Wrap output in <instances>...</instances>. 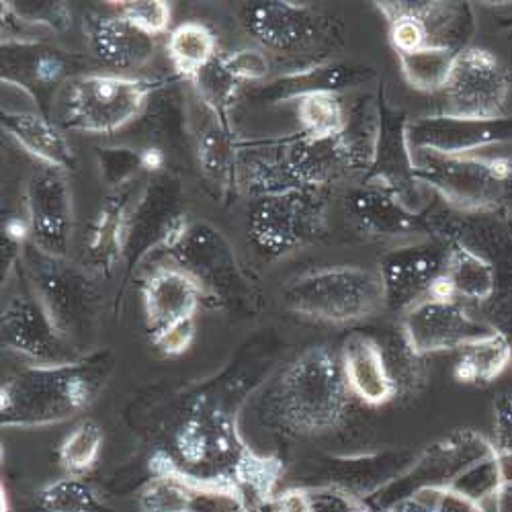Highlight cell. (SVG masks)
<instances>
[{
    "instance_id": "cell-5",
    "label": "cell",
    "mask_w": 512,
    "mask_h": 512,
    "mask_svg": "<svg viewBox=\"0 0 512 512\" xmlns=\"http://www.w3.org/2000/svg\"><path fill=\"white\" fill-rule=\"evenodd\" d=\"M152 84L119 74H87L70 80L62 93V119L84 134H115L144 109Z\"/></svg>"
},
{
    "instance_id": "cell-38",
    "label": "cell",
    "mask_w": 512,
    "mask_h": 512,
    "mask_svg": "<svg viewBox=\"0 0 512 512\" xmlns=\"http://www.w3.org/2000/svg\"><path fill=\"white\" fill-rule=\"evenodd\" d=\"M275 512H314L312 496L306 490H287L275 500Z\"/></svg>"
},
{
    "instance_id": "cell-3",
    "label": "cell",
    "mask_w": 512,
    "mask_h": 512,
    "mask_svg": "<svg viewBox=\"0 0 512 512\" xmlns=\"http://www.w3.org/2000/svg\"><path fill=\"white\" fill-rule=\"evenodd\" d=\"M283 304L289 312L326 324H351L386 306L377 271L353 265L322 267L287 283Z\"/></svg>"
},
{
    "instance_id": "cell-13",
    "label": "cell",
    "mask_w": 512,
    "mask_h": 512,
    "mask_svg": "<svg viewBox=\"0 0 512 512\" xmlns=\"http://www.w3.org/2000/svg\"><path fill=\"white\" fill-rule=\"evenodd\" d=\"M244 23L271 50L300 54L322 39V19L302 5L254 3L244 9Z\"/></svg>"
},
{
    "instance_id": "cell-28",
    "label": "cell",
    "mask_w": 512,
    "mask_h": 512,
    "mask_svg": "<svg viewBox=\"0 0 512 512\" xmlns=\"http://www.w3.org/2000/svg\"><path fill=\"white\" fill-rule=\"evenodd\" d=\"M281 476V461L273 457L254 455L252 451H244L236 465V478L240 486L250 492L252 500L265 502L273 488L277 486Z\"/></svg>"
},
{
    "instance_id": "cell-11",
    "label": "cell",
    "mask_w": 512,
    "mask_h": 512,
    "mask_svg": "<svg viewBox=\"0 0 512 512\" xmlns=\"http://www.w3.org/2000/svg\"><path fill=\"white\" fill-rule=\"evenodd\" d=\"M445 261L447 248L431 242H414L383 254L377 273L386 291V306L408 312L429 297L445 271Z\"/></svg>"
},
{
    "instance_id": "cell-10",
    "label": "cell",
    "mask_w": 512,
    "mask_h": 512,
    "mask_svg": "<svg viewBox=\"0 0 512 512\" xmlns=\"http://www.w3.org/2000/svg\"><path fill=\"white\" fill-rule=\"evenodd\" d=\"M488 330L459 300H439L431 295L414 304L402 320V334L418 357L461 351Z\"/></svg>"
},
{
    "instance_id": "cell-20",
    "label": "cell",
    "mask_w": 512,
    "mask_h": 512,
    "mask_svg": "<svg viewBox=\"0 0 512 512\" xmlns=\"http://www.w3.org/2000/svg\"><path fill=\"white\" fill-rule=\"evenodd\" d=\"M512 363V347L504 332L490 328L486 334L467 343L455 363V379L461 383H492Z\"/></svg>"
},
{
    "instance_id": "cell-43",
    "label": "cell",
    "mask_w": 512,
    "mask_h": 512,
    "mask_svg": "<svg viewBox=\"0 0 512 512\" xmlns=\"http://www.w3.org/2000/svg\"><path fill=\"white\" fill-rule=\"evenodd\" d=\"M142 162H144V168L156 170L162 164V154L158 150H146L142 154Z\"/></svg>"
},
{
    "instance_id": "cell-17",
    "label": "cell",
    "mask_w": 512,
    "mask_h": 512,
    "mask_svg": "<svg viewBox=\"0 0 512 512\" xmlns=\"http://www.w3.org/2000/svg\"><path fill=\"white\" fill-rule=\"evenodd\" d=\"M3 130L39 164L68 170L74 162L72 148L60 127L35 111H5Z\"/></svg>"
},
{
    "instance_id": "cell-29",
    "label": "cell",
    "mask_w": 512,
    "mask_h": 512,
    "mask_svg": "<svg viewBox=\"0 0 512 512\" xmlns=\"http://www.w3.org/2000/svg\"><path fill=\"white\" fill-rule=\"evenodd\" d=\"M193 82L197 84V91L203 99V103L222 115L236 99L240 82L224 68L222 60H213L209 66H205Z\"/></svg>"
},
{
    "instance_id": "cell-1",
    "label": "cell",
    "mask_w": 512,
    "mask_h": 512,
    "mask_svg": "<svg viewBox=\"0 0 512 512\" xmlns=\"http://www.w3.org/2000/svg\"><path fill=\"white\" fill-rule=\"evenodd\" d=\"M349 394L340 359L324 347H314L279 377L271 398L273 418L287 433L324 435L343 424Z\"/></svg>"
},
{
    "instance_id": "cell-23",
    "label": "cell",
    "mask_w": 512,
    "mask_h": 512,
    "mask_svg": "<svg viewBox=\"0 0 512 512\" xmlns=\"http://www.w3.org/2000/svg\"><path fill=\"white\" fill-rule=\"evenodd\" d=\"M459 52L443 46H429L412 54H398L402 74L412 89L439 93L445 89Z\"/></svg>"
},
{
    "instance_id": "cell-41",
    "label": "cell",
    "mask_w": 512,
    "mask_h": 512,
    "mask_svg": "<svg viewBox=\"0 0 512 512\" xmlns=\"http://www.w3.org/2000/svg\"><path fill=\"white\" fill-rule=\"evenodd\" d=\"M390 512H437V498H433L431 502L420 500V498H404L398 500Z\"/></svg>"
},
{
    "instance_id": "cell-19",
    "label": "cell",
    "mask_w": 512,
    "mask_h": 512,
    "mask_svg": "<svg viewBox=\"0 0 512 512\" xmlns=\"http://www.w3.org/2000/svg\"><path fill=\"white\" fill-rule=\"evenodd\" d=\"M91 41L95 54L113 68H140L154 56V37L123 17L99 21Z\"/></svg>"
},
{
    "instance_id": "cell-4",
    "label": "cell",
    "mask_w": 512,
    "mask_h": 512,
    "mask_svg": "<svg viewBox=\"0 0 512 512\" xmlns=\"http://www.w3.org/2000/svg\"><path fill=\"white\" fill-rule=\"evenodd\" d=\"M414 179L437 191L461 211H492L512 185V158L506 156H445L437 152H412Z\"/></svg>"
},
{
    "instance_id": "cell-18",
    "label": "cell",
    "mask_w": 512,
    "mask_h": 512,
    "mask_svg": "<svg viewBox=\"0 0 512 512\" xmlns=\"http://www.w3.org/2000/svg\"><path fill=\"white\" fill-rule=\"evenodd\" d=\"M443 279L453 300L486 304L498 291V275L494 265L478 250L453 242L447 248Z\"/></svg>"
},
{
    "instance_id": "cell-14",
    "label": "cell",
    "mask_w": 512,
    "mask_h": 512,
    "mask_svg": "<svg viewBox=\"0 0 512 512\" xmlns=\"http://www.w3.org/2000/svg\"><path fill=\"white\" fill-rule=\"evenodd\" d=\"M340 365H343L351 394L365 404H388L398 394L386 353L375 338L363 332L349 334L343 343V351H340Z\"/></svg>"
},
{
    "instance_id": "cell-12",
    "label": "cell",
    "mask_w": 512,
    "mask_h": 512,
    "mask_svg": "<svg viewBox=\"0 0 512 512\" xmlns=\"http://www.w3.org/2000/svg\"><path fill=\"white\" fill-rule=\"evenodd\" d=\"M3 345L21 353L33 365H68L72 353L64 345V334L54 324L44 304L17 297L3 312Z\"/></svg>"
},
{
    "instance_id": "cell-40",
    "label": "cell",
    "mask_w": 512,
    "mask_h": 512,
    "mask_svg": "<svg viewBox=\"0 0 512 512\" xmlns=\"http://www.w3.org/2000/svg\"><path fill=\"white\" fill-rule=\"evenodd\" d=\"M64 72V64L56 54H44L35 64V76L44 82H56Z\"/></svg>"
},
{
    "instance_id": "cell-7",
    "label": "cell",
    "mask_w": 512,
    "mask_h": 512,
    "mask_svg": "<svg viewBox=\"0 0 512 512\" xmlns=\"http://www.w3.org/2000/svg\"><path fill=\"white\" fill-rule=\"evenodd\" d=\"M510 91L504 64L488 50L463 48L453 62L445 89V111L459 117H504Z\"/></svg>"
},
{
    "instance_id": "cell-34",
    "label": "cell",
    "mask_w": 512,
    "mask_h": 512,
    "mask_svg": "<svg viewBox=\"0 0 512 512\" xmlns=\"http://www.w3.org/2000/svg\"><path fill=\"white\" fill-rule=\"evenodd\" d=\"M224 68L238 80H263L269 74V58L261 50H238L222 60Z\"/></svg>"
},
{
    "instance_id": "cell-39",
    "label": "cell",
    "mask_w": 512,
    "mask_h": 512,
    "mask_svg": "<svg viewBox=\"0 0 512 512\" xmlns=\"http://www.w3.org/2000/svg\"><path fill=\"white\" fill-rule=\"evenodd\" d=\"M498 422H496V429H498V443H494L496 451L502 449H512V398H504L498 404V414H496Z\"/></svg>"
},
{
    "instance_id": "cell-31",
    "label": "cell",
    "mask_w": 512,
    "mask_h": 512,
    "mask_svg": "<svg viewBox=\"0 0 512 512\" xmlns=\"http://www.w3.org/2000/svg\"><path fill=\"white\" fill-rule=\"evenodd\" d=\"M199 162L213 181L226 183L232 175L234 164V150L230 146L228 136L220 130V127H211V130L203 132L199 140Z\"/></svg>"
},
{
    "instance_id": "cell-35",
    "label": "cell",
    "mask_w": 512,
    "mask_h": 512,
    "mask_svg": "<svg viewBox=\"0 0 512 512\" xmlns=\"http://www.w3.org/2000/svg\"><path fill=\"white\" fill-rule=\"evenodd\" d=\"M179 449L187 461H201L211 451V433L203 420H189L179 433Z\"/></svg>"
},
{
    "instance_id": "cell-26",
    "label": "cell",
    "mask_w": 512,
    "mask_h": 512,
    "mask_svg": "<svg viewBox=\"0 0 512 512\" xmlns=\"http://www.w3.org/2000/svg\"><path fill=\"white\" fill-rule=\"evenodd\" d=\"M103 447V431L97 422H82L64 439L60 461L72 474H82L95 465Z\"/></svg>"
},
{
    "instance_id": "cell-32",
    "label": "cell",
    "mask_w": 512,
    "mask_h": 512,
    "mask_svg": "<svg viewBox=\"0 0 512 512\" xmlns=\"http://www.w3.org/2000/svg\"><path fill=\"white\" fill-rule=\"evenodd\" d=\"M119 9V17L127 19L150 35H158L168 29L170 7L162 0H136V3H113Z\"/></svg>"
},
{
    "instance_id": "cell-21",
    "label": "cell",
    "mask_w": 512,
    "mask_h": 512,
    "mask_svg": "<svg viewBox=\"0 0 512 512\" xmlns=\"http://www.w3.org/2000/svg\"><path fill=\"white\" fill-rule=\"evenodd\" d=\"M371 78L367 68L345 64H322L306 70H295L273 84L275 99H302L312 93H340L357 87Z\"/></svg>"
},
{
    "instance_id": "cell-44",
    "label": "cell",
    "mask_w": 512,
    "mask_h": 512,
    "mask_svg": "<svg viewBox=\"0 0 512 512\" xmlns=\"http://www.w3.org/2000/svg\"><path fill=\"white\" fill-rule=\"evenodd\" d=\"M3 512H9V498L5 496V490H3Z\"/></svg>"
},
{
    "instance_id": "cell-45",
    "label": "cell",
    "mask_w": 512,
    "mask_h": 512,
    "mask_svg": "<svg viewBox=\"0 0 512 512\" xmlns=\"http://www.w3.org/2000/svg\"><path fill=\"white\" fill-rule=\"evenodd\" d=\"M353 512H367V510H363V508H361V506H357V508H355V510H353Z\"/></svg>"
},
{
    "instance_id": "cell-8",
    "label": "cell",
    "mask_w": 512,
    "mask_h": 512,
    "mask_svg": "<svg viewBox=\"0 0 512 512\" xmlns=\"http://www.w3.org/2000/svg\"><path fill=\"white\" fill-rule=\"evenodd\" d=\"M408 152H437L445 156L476 154L478 150L512 142V117H459L449 113L408 119L404 123Z\"/></svg>"
},
{
    "instance_id": "cell-22",
    "label": "cell",
    "mask_w": 512,
    "mask_h": 512,
    "mask_svg": "<svg viewBox=\"0 0 512 512\" xmlns=\"http://www.w3.org/2000/svg\"><path fill=\"white\" fill-rule=\"evenodd\" d=\"M166 50L175 70L193 80L216 60V37L205 25L189 21L170 33Z\"/></svg>"
},
{
    "instance_id": "cell-16",
    "label": "cell",
    "mask_w": 512,
    "mask_h": 512,
    "mask_svg": "<svg viewBox=\"0 0 512 512\" xmlns=\"http://www.w3.org/2000/svg\"><path fill=\"white\" fill-rule=\"evenodd\" d=\"M351 222L373 238H406L418 232V213L373 185L355 189L345 199Z\"/></svg>"
},
{
    "instance_id": "cell-2",
    "label": "cell",
    "mask_w": 512,
    "mask_h": 512,
    "mask_svg": "<svg viewBox=\"0 0 512 512\" xmlns=\"http://www.w3.org/2000/svg\"><path fill=\"white\" fill-rule=\"evenodd\" d=\"M103 379V359L46 367L29 365L9 377L0 392L3 424L44 426L72 418L95 400Z\"/></svg>"
},
{
    "instance_id": "cell-25",
    "label": "cell",
    "mask_w": 512,
    "mask_h": 512,
    "mask_svg": "<svg viewBox=\"0 0 512 512\" xmlns=\"http://www.w3.org/2000/svg\"><path fill=\"white\" fill-rule=\"evenodd\" d=\"M127 226H130V216H127L125 203L117 199L109 201L99 213L89 238V250L97 265H113L125 244Z\"/></svg>"
},
{
    "instance_id": "cell-37",
    "label": "cell",
    "mask_w": 512,
    "mask_h": 512,
    "mask_svg": "<svg viewBox=\"0 0 512 512\" xmlns=\"http://www.w3.org/2000/svg\"><path fill=\"white\" fill-rule=\"evenodd\" d=\"M490 314L494 316V328L506 334L512 347V285L496 291L490 300Z\"/></svg>"
},
{
    "instance_id": "cell-15",
    "label": "cell",
    "mask_w": 512,
    "mask_h": 512,
    "mask_svg": "<svg viewBox=\"0 0 512 512\" xmlns=\"http://www.w3.org/2000/svg\"><path fill=\"white\" fill-rule=\"evenodd\" d=\"M201 285L185 269H156L144 285V308L152 334L195 320Z\"/></svg>"
},
{
    "instance_id": "cell-42",
    "label": "cell",
    "mask_w": 512,
    "mask_h": 512,
    "mask_svg": "<svg viewBox=\"0 0 512 512\" xmlns=\"http://www.w3.org/2000/svg\"><path fill=\"white\" fill-rule=\"evenodd\" d=\"M492 502L496 506V512H512V482H504Z\"/></svg>"
},
{
    "instance_id": "cell-9",
    "label": "cell",
    "mask_w": 512,
    "mask_h": 512,
    "mask_svg": "<svg viewBox=\"0 0 512 512\" xmlns=\"http://www.w3.org/2000/svg\"><path fill=\"white\" fill-rule=\"evenodd\" d=\"M72 193L66 170L37 164L27 181V224L37 250L58 259L72 238Z\"/></svg>"
},
{
    "instance_id": "cell-36",
    "label": "cell",
    "mask_w": 512,
    "mask_h": 512,
    "mask_svg": "<svg viewBox=\"0 0 512 512\" xmlns=\"http://www.w3.org/2000/svg\"><path fill=\"white\" fill-rule=\"evenodd\" d=\"M195 320L191 322H183V324H177L173 328H166L162 332H156L154 334V345L164 353V355H181L185 353L191 343H193V336H195Z\"/></svg>"
},
{
    "instance_id": "cell-30",
    "label": "cell",
    "mask_w": 512,
    "mask_h": 512,
    "mask_svg": "<svg viewBox=\"0 0 512 512\" xmlns=\"http://www.w3.org/2000/svg\"><path fill=\"white\" fill-rule=\"evenodd\" d=\"M142 506L146 512H191L193 490L181 474H168L146 488Z\"/></svg>"
},
{
    "instance_id": "cell-6",
    "label": "cell",
    "mask_w": 512,
    "mask_h": 512,
    "mask_svg": "<svg viewBox=\"0 0 512 512\" xmlns=\"http://www.w3.org/2000/svg\"><path fill=\"white\" fill-rule=\"evenodd\" d=\"M326 228V187L265 195L256 205L248 234L269 254H287L322 236Z\"/></svg>"
},
{
    "instance_id": "cell-33",
    "label": "cell",
    "mask_w": 512,
    "mask_h": 512,
    "mask_svg": "<svg viewBox=\"0 0 512 512\" xmlns=\"http://www.w3.org/2000/svg\"><path fill=\"white\" fill-rule=\"evenodd\" d=\"M101 152V175L111 187L123 185L127 179H132L140 168H144L142 154H136L134 150L115 148Z\"/></svg>"
},
{
    "instance_id": "cell-24",
    "label": "cell",
    "mask_w": 512,
    "mask_h": 512,
    "mask_svg": "<svg viewBox=\"0 0 512 512\" xmlns=\"http://www.w3.org/2000/svg\"><path fill=\"white\" fill-rule=\"evenodd\" d=\"M295 103L304 136L314 140H332L345 132L347 115L336 93H312Z\"/></svg>"
},
{
    "instance_id": "cell-27",
    "label": "cell",
    "mask_w": 512,
    "mask_h": 512,
    "mask_svg": "<svg viewBox=\"0 0 512 512\" xmlns=\"http://www.w3.org/2000/svg\"><path fill=\"white\" fill-rule=\"evenodd\" d=\"M41 504L48 512H103V504L91 486L78 478H66L50 484L39 494Z\"/></svg>"
}]
</instances>
